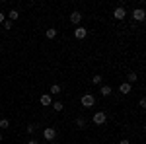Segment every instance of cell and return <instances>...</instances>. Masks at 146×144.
Returning <instances> with one entry per match:
<instances>
[{"label": "cell", "mask_w": 146, "mask_h": 144, "mask_svg": "<svg viewBox=\"0 0 146 144\" xmlns=\"http://www.w3.org/2000/svg\"><path fill=\"white\" fill-rule=\"evenodd\" d=\"M80 101H82V105H84V107H92V105L96 103V98H94L92 94H84Z\"/></svg>", "instance_id": "obj_1"}, {"label": "cell", "mask_w": 146, "mask_h": 144, "mask_svg": "<svg viewBox=\"0 0 146 144\" xmlns=\"http://www.w3.org/2000/svg\"><path fill=\"white\" fill-rule=\"evenodd\" d=\"M43 138H45V140H55L56 138V131L53 129V127H47L45 131H43Z\"/></svg>", "instance_id": "obj_2"}, {"label": "cell", "mask_w": 146, "mask_h": 144, "mask_svg": "<svg viewBox=\"0 0 146 144\" xmlns=\"http://www.w3.org/2000/svg\"><path fill=\"white\" fill-rule=\"evenodd\" d=\"M125 16H127V12H125L123 6H117V8L113 10V18H115V20H119V22L125 20Z\"/></svg>", "instance_id": "obj_3"}, {"label": "cell", "mask_w": 146, "mask_h": 144, "mask_svg": "<svg viewBox=\"0 0 146 144\" xmlns=\"http://www.w3.org/2000/svg\"><path fill=\"white\" fill-rule=\"evenodd\" d=\"M105 121H107V115H105L103 111H98V113L94 115V123H96V125H105Z\"/></svg>", "instance_id": "obj_4"}, {"label": "cell", "mask_w": 146, "mask_h": 144, "mask_svg": "<svg viewBox=\"0 0 146 144\" xmlns=\"http://www.w3.org/2000/svg\"><path fill=\"white\" fill-rule=\"evenodd\" d=\"M144 18H146V12L142 10V8L133 10V20H136V22H144Z\"/></svg>", "instance_id": "obj_5"}, {"label": "cell", "mask_w": 146, "mask_h": 144, "mask_svg": "<svg viewBox=\"0 0 146 144\" xmlns=\"http://www.w3.org/2000/svg\"><path fill=\"white\" fill-rule=\"evenodd\" d=\"M86 35H88V29H86V27H76V29H74V37H76V39H84Z\"/></svg>", "instance_id": "obj_6"}, {"label": "cell", "mask_w": 146, "mask_h": 144, "mask_svg": "<svg viewBox=\"0 0 146 144\" xmlns=\"http://www.w3.org/2000/svg\"><path fill=\"white\" fill-rule=\"evenodd\" d=\"M80 20H82V14H80V12H72V14H70V22L74 23V25L80 23Z\"/></svg>", "instance_id": "obj_7"}, {"label": "cell", "mask_w": 146, "mask_h": 144, "mask_svg": "<svg viewBox=\"0 0 146 144\" xmlns=\"http://www.w3.org/2000/svg\"><path fill=\"white\" fill-rule=\"evenodd\" d=\"M131 90H133V86L127 84V82H123V84L119 86V92H121V94H131Z\"/></svg>", "instance_id": "obj_8"}, {"label": "cell", "mask_w": 146, "mask_h": 144, "mask_svg": "<svg viewBox=\"0 0 146 144\" xmlns=\"http://www.w3.org/2000/svg\"><path fill=\"white\" fill-rule=\"evenodd\" d=\"M51 103H53V100H51V94H43V96H41V105H51Z\"/></svg>", "instance_id": "obj_9"}, {"label": "cell", "mask_w": 146, "mask_h": 144, "mask_svg": "<svg viewBox=\"0 0 146 144\" xmlns=\"http://www.w3.org/2000/svg\"><path fill=\"white\" fill-rule=\"evenodd\" d=\"M111 92H113V90H111V86H107V84L100 88V94H101V96H105V98H107V96H111Z\"/></svg>", "instance_id": "obj_10"}, {"label": "cell", "mask_w": 146, "mask_h": 144, "mask_svg": "<svg viewBox=\"0 0 146 144\" xmlns=\"http://www.w3.org/2000/svg\"><path fill=\"white\" fill-rule=\"evenodd\" d=\"M136 80H138V76H136L135 72H129V76H127V84H131V86H133Z\"/></svg>", "instance_id": "obj_11"}, {"label": "cell", "mask_w": 146, "mask_h": 144, "mask_svg": "<svg viewBox=\"0 0 146 144\" xmlns=\"http://www.w3.org/2000/svg\"><path fill=\"white\" fill-rule=\"evenodd\" d=\"M45 35L49 37V39H55V37H56V29H55V27H49Z\"/></svg>", "instance_id": "obj_12"}, {"label": "cell", "mask_w": 146, "mask_h": 144, "mask_svg": "<svg viewBox=\"0 0 146 144\" xmlns=\"http://www.w3.org/2000/svg\"><path fill=\"white\" fill-rule=\"evenodd\" d=\"M0 129H10V121L8 119H0Z\"/></svg>", "instance_id": "obj_13"}, {"label": "cell", "mask_w": 146, "mask_h": 144, "mask_svg": "<svg viewBox=\"0 0 146 144\" xmlns=\"http://www.w3.org/2000/svg\"><path fill=\"white\" fill-rule=\"evenodd\" d=\"M53 109H56V111H62V109H64L62 101H55V103H53Z\"/></svg>", "instance_id": "obj_14"}, {"label": "cell", "mask_w": 146, "mask_h": 144, "mask_svg": "<svg viewBox=\"0 0 146 144\" xmlns=\"http://www.w3.org/2000/svg\"><path fill=\"white\" fill-rule=\"evenodd\" d=\"M8 16H10V22H14V20H18V18H20V14H18V10H12L10 14H8Z\"/></svg>", "instance_id": "obj_15"}, {"label": "cell", "mask_w": 146, "mask_h": 144, "mask_svg": "<svg viewBox=\"0 0 146 144\" xmlns=\"http://www.w3.org/2000/svg\"><path fill=\"white\" fill-rule=\"evenodd\" d=\"M76 125H78L80 129H84V127H86V119H84V117H78V119H76Z\"/></svg>", "instance_id": "obj_16"}, {"label": "cell", "mask_w": 146, "mask_h": 144, "mask_svg": "<svg viewBox=\"0 0 146 144\" xmlns=\"http://www.w3.org/2000/svg\"><path fill=\"white\" fill-rule=\"evenodd\" d=\"M51 94H60V86L58 84H53L51 86Z\"/></svg>", "instance_id": "obj_17"}, {"label": "cell", "mask_w": 146, "mask_h": 144, "mask_svg": "<svg viewBox=\"0 0 146 144\" xmlns=\"http://www.w3.org/2000/svg\"><path fill=\"white\" fill-rule=\"evenodd\" d=\"M92 82H94V84H101V76H94V78H92Z\"/></svg>", "instance_id": "obj_18"}, {"label": "cell", "mask_w": 146, "mask_h": 144, "mask_svg": "<svg viewBox=\"0 0 146 144\" xmlns=\"http://www.w3.org/2000/svg\"><path fill=\"white\" fill-rule=\"evenodd\" d=\"M4 27H6V29H12V22H10V20L4 22Z\"/></svg>", "instance_id": "obj_19"}, {"label": "cell", "mask_w": 146, "mask_h": 144, "mask_svg": "<svg viewBox=\"0 0 146 144\" xmlns=\"http://www.w3.org/2000/svg\"><path fill=\"white\" fill-rule=\"evenodd\" d=\"M27 133H29V134L35 133V125H29V127H27Z\"/></svg>", "instance_id": "obj_20"}, {"label": "cell", "mask_w": 146, "mask_h": 144, "mask_svg": "<svg viewBox=\"0 0 146 144\" xmlns=\"http://www.w3.org/2000/svg\"><path fill=\"white\" fill-rule=\"evenodd\" d=\"M138 105H140V107H142V109H144V107H146V100H144V98H142V100L138 101Z\"/></svg>", "instance_id": "obj_21"}, {"label": "cell", "mask_w": 146, "mask_h": 144, "mask_svg": "<svg viewBox=\"0 0 146 144\" xmlns=\"http://www.w3.org/2000/svg\"><path fill=\"white\" fill-rule=\"evenodd\" d=\"M4 22H6V16H4V14L0 12V23H4Z\"/></svg>", "instance_id": "obj_22"}, {"label": "cell", "mask_w": 146, "mask_h": 144, "mask_svg": "<svg viewBox=\"0 0 146 144\" xmlns=\"http://www.w3.org/2000/svg\"><path fill=\"white\" fill-rule=\"evenodd\" d=\"M119 144H131V142H129L127 138H123V140H121V142H119Z\"/></svg>", "instance_id": "obj_23"}, {"label": "cell", "mask_w": 146, "mask_h": 144, "mask_svg": "<svg viewBox=\"0 0 146 144\" xmlns=\"http://www.w3.org/2000/svg\"><path fill=\"white\" fill-rule=\"evenodd\" d=\"M27 144H39V142H37V140H29Z\"/></svg>", "instance_id": "obj_24"}, {"label": "cell", "mask_w": 146, "mask_h": 144, "mask_svg": "<svg viewBox=\"0 0 146 144\" xmlns=\"http://www.w3.org/2000/svg\"><path fill=\"white\" fill-rule=\"evenodd\" d=\"M0 142H2V134H0Z\"/></svg>", "instance_id": "obj_25"}, {"label": "cell", "mask_w": 146, "mask_h": 144, "mask_svg": "<svg viewBox=\"0 0 146 144\" xmlns=\"http://www.w3.org/2000/svg\"><path fill=\"white\" fill-rule=\"evenodd\" d=\"M0 49H2V45H0Z\"/></svg>", "instance_id": "obj_26"}]
</instances>
